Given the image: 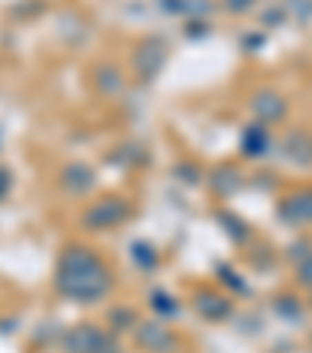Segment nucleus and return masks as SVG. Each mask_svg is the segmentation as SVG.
<instances>
[{
  "label": "nucleus",
  "mask_w": 312,
  "mask_h": 353,
  "mask_svg": "<svg viewBox=\"0 0 312 353\" xmlns=\"http://www.w3.org/2000/svg\"><path fill=\"white\" fill-rule=\"evenodd\" d=\"M287 207H293V213H297V222H312V191L297 194V197H293Z\"/></svg>",
  "instance_id": "nucleus-1"
},
{
  "label": "nucleus",
  "mask_w": 312,
  "mask_h": 353,
  "mask_svg": "<svg viewBox=\"0 0 312 353\" xmlns=\"http://www.w3.org/2000/svg\"><path fill=\"white\" fill-rule=\"evenodd\" d=\"M297 279H300V281H303V285H306V288H312V256H309V260H306V263H303V266H300V269H297Z\"/></svg>",
  "instance_id": "nucleus-2"
}]
</instances>
